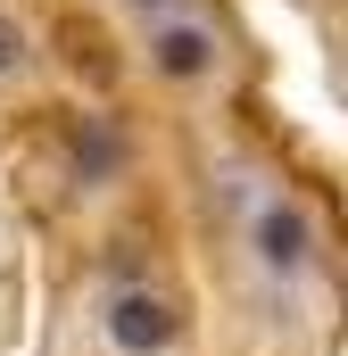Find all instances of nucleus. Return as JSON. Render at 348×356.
I'll use <instances>...</instances> for the list:
<instances>
[{"label": "nucleus", "mask_w": 348, "mask_h": 356, "mask_svg": "<svg viewBox=\"0 0 348 356\" xmlns=\"http://www.w3.org/2000/svg\"><path fill=\"white\" fill-rule=\"evenodd\" d=\"M174 307L158 298V290H125L116 307H108V348L116 356H158V348H174Z\"/></svg>", "instance_id": "f257e3e1"}, {"label": "nucleus", "mask_w": 348, "mask_h": 356, "mask_svg": "<svg viewBox=\"0 0 348 356\" xmlns=\"http://www.w3.org/2000/svg\"><path fill=\"white\" fill-rule=\"evenodd\" d=\"M307 249H315L307 216H299L290 199H265V207H258V266H265V273H299V266H307Z\"/></svg>", "instance_id": "f03ea898"}, {"label": "nucleus", "mask_w": 348, "mask_h": 356, "mask_svg": "<svg viewBox=\"0 0 348 356\" xmlns=\"http://www.w3.org/2000/svg\"><path fill=\"white\" fill-rule=\"evenodd\" d=\"M207 58H216V33L207 25H166L150 42V67L158 75H207Z\"/></svg>", "instance_id": "7ed1b4c3"}, {"label": "nucleus", "mask_w": 348, "mask_h": 356, "mask_svg": "<svg viewBox=\"0 0 348 356\" xmlns=\"http://www.w3.org/2000/svg\"><path fill=\"white\" fill-rule=\"evenodd\" d=\"M0 67H17V25H0Z\"/></svg>", "instance_id": "20e7f679"}, {"label": "nucleus", "mask_w": 348, "mask_h": 356, "mask_svg": "<svg viewBox=\"0 0 348 356\" xmlns=\"http://www.w3.org/2000/svg\"><path fill=\"white\" fill-rule=\"evenodd\" d=\"M133 8H166V0H133Z\"/></svg>", "instance_id": "39448f33"}]
</instances>
